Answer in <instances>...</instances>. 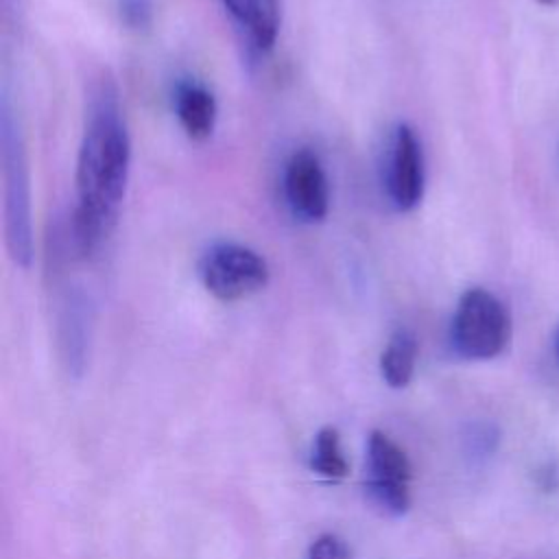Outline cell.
<instances>
[{"label": "cell", "mask_w": 559, "mask_h": 559, "mask_svg": "<svg viewBox=\"0 0 559 559\" xmlns=\"http://www.w3.org/2000/svg\"><path fill=\"white\" fill-rule=\"evenodd\" d=\"M131 168V138L111 76L100 74L87 94L85 124L76 155V207L72 245L92 255L114 231Z\"/></svg>", "instance_id": "6da1fadb"}, {"label": "cell", "mask_w": 559, "mask_h": 559, "mask_svg": "<svg viewBox=\"0 0 559 559\" xmlns=\"http://www.w3.org/2000/svg\"><path fill=\"white\" fill-rule=\"evenodd\" d=\"M0 164H2V216L4 245L15 266L33 262V212L31 168L20 118L7 96L0 103Z\"/></svg>", "instance_id": "7a4b0ae2"}, {"label": "cell", "mask_w": 559, "mask_h": 559, "mask_svg": "<svg viewBox=\"0 0 559 559\" xmlns=\"http://www.w3.org/2000/svg\"><path fill=\"white\" fill-rule=\"evenodd\" d=\"M511 336V317L504 304L485 288H469L461 295L452 323L450 345L467 360L498 356Z\"/></svg>", "instance_id": "3957f363"}, {"label": "cell", "mask_w": 559, "mask_h": 559, "mask_svg": "<svg viewBox=\"0 0 559 559\" xmlns=\"http://www.w3.org/2000/svg\"><path fill=\"white\" fill-rule=\"evenodd\" d=\"M199 275L210 295L221 301H240L260 293L271 277L266 260L251 247L218 242L205 251Z\"/></svg>", "instance_id": "277c9868"}, {"label": "cell", "mask_w": 559, "mask_h": 559, "mask_svg": "<svg viewBox=\"0 0 559 559\" xmlns=\"http://www.w3.org/2000/svg\"><path fill=\"white\" fill-rule=\"evenodd\" d=\"M413 467L406 452L384 432L373 430L367 441L365 493L384 515H404L411 507L408 483Z\"/></svg>", "instance_id": "5b68a950"}, {"label": "cell", "mask_w": 559, "mask_h": 559, "mask_svg": "<svg viewBox=\"0 0 559 559\" xmlns=\"http://www.w3.org/2000/svg\"><path fill=\"white\" fill-rule=\"evenodd\" d=\"M426 173L421 144L406 122H400L389 140L384 159V188L397 212H411L424 197Z\"/></svg>", "instance_id": "8992f818"}, {"label": "cell", "mask_w": 559, "mask_h": 559, "mask_svg": "<svg viewBox=\"0 0 559 559\" xmlns=\"http://www.w3.org/2000/svg\"><path fill=\"white\" fill-rule=\"evenodd\" d=\"M284 197L301 223H321L330 210V188L321 159L310 148L295 151L284 168Z\"/></svg>", "instance_id": "52a82bcc"}, {"label": "cell", "mask_w": 559, "mask_h": 559, "mask_svg": "<svg viewBox=\"0 0 559 559\" xmlns=\"http://www.w3.org/2000/svg\"><path fill=\"white\" fill-rule=\"evenodd\" d=\"M92 306L79 288H68L57 306V343L66 369L81 376L90 352Z\"/></svg>", "instance_id": "ba28073f"}, {"label": "cell", "mask_w": 559, "mask_h": 559, "mask_svg": "<svg viewBox=\"0 0 559 559\" xmlns=\"http://www.w3.org/2000/svg\"><path fill=\"white\" fill-rule=\"evenodd\" d=\"M223 7L258 52L275 46L282 24L280 0H223Z\"/></svg>", "instance_id": "9c48e42d"}, {"label": "cell", "mask_w": 559, "mask_h": 559, "mask_svg": "<svg viewBox=\"0 0 559 559\" xmlns=\"http://www.w3.org/2000/svg\"><path fill=\"white\" fill-rule=\"evenodd\" d=\"M175 114L190 140H207L216 127V98L205 85L181 81L175 90Z\"/></svg>", "instance_id": "30bf717a"}, {"label": "cell", "mask_w": 559, "mask_h": 559, "mask_svg": "<svg viewBox=\"0 0 559 559\" xmlns=\"http://www.w3.org/2000/svg\"><path fill=\"white\" fill-rule=\"evenodd\" d=\"M417 360V338L408 328H400L391 334L382 356L380 373L391 389H404L413 380Z\"/></svg>", "instance_id": "8fae6325"}, {"label": "cell", "mask_w": 559, "mask_h": 559, "mask_svg": "<svg viewBox=\"0 0 559 559\" xmlns=\"http://www.w3.org/2000/svg\"><path fill=\"white\" fill-rule=\"evenodd\" d=\"M310 467L325 480H341L347 476V461L341 448V435L336 428L325 426L317 432L310 454Z\"/></svg>", "instance_id": "7c38bea8"}, {"label": "cell", "mask_w": 559, "mask_h": 559, "mask_svg": "<svg viewBox=\"0 0 559 559\" xmlns=\"http://www.w3.org/2000/svg\"><path fill=\"white\" fill-rule=\"evenodd\" d=\"M498 443V430L493 424L478 421L472 424L465 432V445L472 456H489L496 450Z\"/></svg>", "instance_id": "4fadbf2b"}, {"label": "cell", "mask_w": 559, "mask_h": 559, "mask_svg": "<svg viewBox=\"0 0 559 559\" xmlns=\"http://www.w3.org/2000/svg\"><path fill=\"white\" fill-rule=\"evenodd\" d=\"M308 559H352V552L345 539H341L338 535L325 533L310 544Z\"/></svg>", "instance_id": "5bb4252c"}, {"label": "cell", "mask_w": 559, "mask_h": 559, "mask_svg": "<svg viewBox=\"0 0 559 559\" xmlns=\"http://www.w3.org/2000/svg\"><path fill=\"white\" fill-rule=\"evenodd\" d=\"M118 11L124 24L131 28H144L151 22L153 4L151 0H118Z\"/></svg>", "instance_id": "9a60e30c"}, {"label": "cell", "mask_w": 559, "mask_h": 559, "mask_svg": "<svg viewBox=\"0 0 559 559\" xmlns=\"http://www.w3.org/2000/svg\"><path fill=\"white\" fill-rule=\"evenodd\" d=\"M555 352H557V356H559V330H557V334H555Z\"/></svg>", "instance_id": "2e32d148"}, {"label": "cell", "mask_w": 559, "mask_h": 559, "mask_svg": "<svg viewBox=\"0 0 559 559\" xmlns=\"http://www.w3.org/2000/svg\"><path fill=\"white\" fill-rule=\"evenodd\" d=\"M539 2H544V4H555V2H559V0H539Z\"/></svg>", "instance_id": "e0dca14e"}]
</instances>
